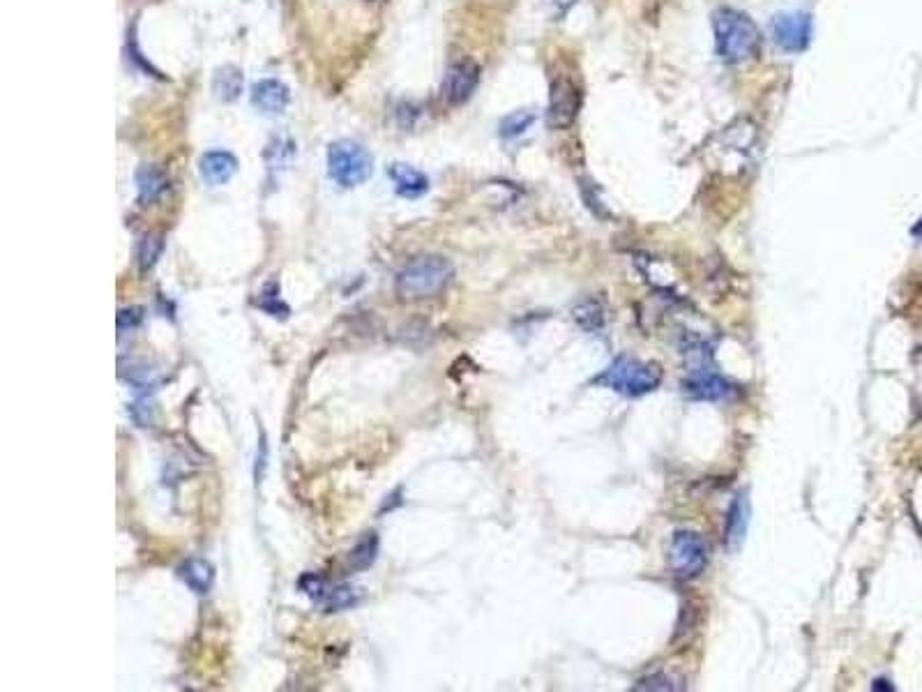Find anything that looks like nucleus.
<instances>
[{
    "label": "nucleus",
    "mask_w": 922,
    "mask_h": 692,
    "mask_svg": "<svg viewBox=\"0 0 922 692\" xmlns=\"http://www.w3.org/2000/svg\"><path fill=\"white\" fill-rule=\"evenodd\" d=\"M478 81H480V70H478V65L471 63V60H459V63H452L443 79V97L450 104L466 102L468 97L473 95V90L478 88Z\"/></svg>",
    "instance_id": "nucleus-8"
},
{
    "label": "nucleus",
    "mask_w": 922,
    "mask_h": 692,
    "mask_svg": "<svg viewBox=\"0 0 922 692\" xmlns=\"http://www.w3.org/2000/svg\"><path fill=\"white\" fill-rule=\"evenodd\" d=\"M164 250V238L160 233H153V236H146L141 240L139 245V266L141 270H150L160 259V254Z\"/></svg>",
    "instance_id": "nucleus-20"
},
{
    "label": "nucleus",
    "mask_w": 922,
    "mask_h": 692,
    "mask_svg": "<svg viewBox=\"0 0 922 692\" xmlns=\"http://www.w3.org/2000/svg\"><path fill=\"white\" fill-rule=\"evenodd\" d=\"M595 386L609 388L614 393H621L625 397H641L653 393V390L662 383V370L655 363H644V360L618 356L607 370H602L593 379Z\"/></svg>",
    "instance_id": "nucleus-3"
},
{
    "label": "nucleus",
    "mask_w": 922,
    "mask_h": 692,
    "mask_svg": "<svg viewBox=\"0 0 922 692\" xmlns=\"http://www.w3.org/2000/svg\"><path fill=\"white\" fill-rule=\"evenodd\" d=\"M390 178L395 183L399 197L418 199L429 190V180L422 171L408 167V164H392Z\"/></svg>",
    "instance_id": "nucleus-14"
},
{
    "label": "nucleus",
    "mask_w": 922,
    "mask_h": 692,
    "mask_svg": "<svg viewBox=\"0 0 922 692\" xmlns=\"http://www.w3.org/2000/svg\"><path fill=\"white\" fill-rule=\"evenodd\" d=\"M199 171L208 185H224L238 171V160L226 150H210L201 157Z\"/></svg>",
    "instance_id": "nucleus-11"
},
{
    "label": "nucleus",
    "mask_w": 922,
    "mask_h": 692,
    "mask_svg": "<svg viewBox=\"0 0 922 692\" xmlns=\"http://www.w3.org/2000/svg\"><path fill=\"white\" fill-rule=\"evenodd\" d=\"M259 307H261V310H266L268 314H272V317H277V312H282V317H286V314H289V307L279 303V287H277V282L266 284V289H263V293H261Z\"/></svg>",
    "instance_id": "nucleus-24"
},
{
    "label": "nucleus",
    "mask_w": 922,
    "mask_h": 692,
    "mask_svg": "<svg viewBox=\"0 0 922 692\" xmlns=\"http://www.w3.org/2000/svg\"><path fill=\"white\" fill-rule=\"evenodd\" d=\"M455 277V266L438 254L415 257L399 270L395 289L404 300L432 298L441 293Z\"/></svg>",
    "instance_id": "nucleus-2"
},
{
    "label": "nucleus",
    "mask_w": 922,
    "mask_h": 692,
    "mask_svg": "<svg viewBox=\"0 0 922 692\" xmlns=\"http://www.w3.org/2000/svg\"><path fill=\"white\" fill-rule=\"evenodd\" d=\"M178 577L183 579L187 589L203 596V593H208L210 589H213L215 568H213V563L206 559H187L185 563H180L178 566Z\"/></svg>",
    "instance_id": "nucleus-13"
},
{
    "label": "nucleus",
    "mask_w": 922,
    "mask_h": 692,
    "mask_svg": "<svg viewBox=\"0 0 922 692\" xmlns=\"http://www.w3.org/2000/svg\"><path fill=\"white\" fill-rule=\"evenodd\" d=\"M533 120L535 116L533 114H528V111H517V114H512L508 116L501 123V134L505 139H510V137H517V134L521 132H526L528 127L533 125Z\"/></svg>",
    "instance_id": "nucleus-22"
},
{
    "label": "nucleus",
    "mask_w": 922,
    "mask_h": 692,
    "mask_svg": "<svg viewBox=\"0 0 922 692\" xmlns=\"http://www.w3.org/2000/svg\"><path fill=\"white\" fill-rule=\"evenodd\" d=\"M298 586H300V591L305 593L307 598H312L316 605L321 603L323 596H326V591L330 589V586L326 584V579L319 577V575H314V573L302 575V577H300V582H298Z\"/></svg>",
    "instance_id": "nucleus-23"
},
{
    "label": "nucleus",
    "mask_w": 922,
    "mask_h": 692,
    "mask_svg": "<svg viewBox=\"0 0 922 692\" xmlns=\"http://www.w3.org/2000/svg\"><path fill=\"white\" fill-rule=\"evenodd\" d=\"M812 37V19L803 12L780 14L773 21V40L784 51H803Z\"/></svg>",
    "instance_id": "nucleus-7"
},
{
    "label": "nucleus",
    "mask_w": 922,
    "mask_h": 692,
    "mask_svg": "<svg viewBox=\"0 0 922 692\" xmlns=\"http://www.w3.org/2000/svg\"><path fill=\"white\" fill-rule=\"evenodd\" d=\"M379 545H381L379 533H376V531L362 533V538L353 545V549L349 552L351 570H358V573H360V570L372 568L376 563V559H379Z\"/></svg>",
    "instance_id": "nucleus-16"
},
{
    "label": "nucleus",
    "mask_w": 922,
    "mask_h": 692,
    "mask_svg": "<svg viewBox=\"0 0 922 692\" xmlns=\"http://www.w3.org/2000/svg\"><path fill=\"white\" fill-rule=\"evenodd\" d=\"M581 93L570 77H558L551 84L549 95V125L554 130H565L579 116Z\"/></svg>",
    "instance_id": "nucleus-6"
},
{
    "label": "nucleus",
    "mask_w": 922,
    "mask_h": 692,
    "mask_svg": "<svg viewBox=\"0 0 922 692\" xmlns=\"http://www.w3.org/2000/svg\"><path fill=\"white\" fill-rule=\"evenodd\" d=\"M683 393L690 400H704V402H715V400H727V397L733 393V386L722 379L720 374L713 372V367L708 370H697L687 374V379L683 381Z\"/></svg>",
    "instance_id": "nucleus-9"
},
{
    "label": "nucleus",
    "mask_w": 922,
    "mask_h": 692,
    "mask_svg": "<svg viewBox=\"0 0 922 692\" xmlns=\"http://www.w3.org/2000/svg\"><path fill=\"white\" fill-rule=\"evenodd\" d=\"M708 563V547L704 538L694 531H676L671 538V566L683 579H694L704 573Z\"/></svg>",
    "instance_id": "nucleus-5"
},
{
    "label": "nucleus",
    "mask_w": 922,
    "mask_h": 692,
    "mask_svg": "<svg viewBox=\"0 0 922 692\" xmlns=\"http://www.w3.org/2000/svg\"><path fill=\"white\" fill-rule=\"evenodd\" d=\"M747 522H750V503H747L745 494H736L729 506L727 522H724V543L729 549H736L743 543Z\"/></svg>",
    "instance_id": "nucleus-12"
},
{
    "label": "nucleus",
    "mask_w": 922,
    "mask_h": 692,
    "mask_svg": "<svg viewBox=\"0 0 922 692\" xmlns=\"http://www.w3.org/2000/svg\"><path fill=\"white\" fill-rule=\"evenodd\" d=\"M572 319L586 333H600L604 328V305L597 298H586L579 305H574Z\"/></svg>",
    "instance_id": "nucleus-17"
},
{
    "label": "nucleus",
    "mask_w": 922,
    "mask_h": 692,
    "mask_svg": "<svg viewBox=\"0 0 922 692\" xmlns=\"http://www.w3.org/2000/svg\"><path fill=\"white\" fill-rule=\"evenodd\" d=\"M252 104L266 116L284 114V109L289 107V88L275 79L259 81L252 88Z\"/></svg>",
    "instance_id": "nucleus-10"
},
{
    "label": "nucleus",
    "mask_w": 922,
    "mask_h": 692,
    "mask_svg": "<svg viewBox=\"0 0 922 692\" xmlns=\"http://www.w3.org/2000/svg\"><path fill=\"white\" fill-rule=\"evenodd\" d=\"M213 90L222 102L236 100V97L240 95V90H243V72L233 65L219 67L213 79Z\"/></svg>",
    "instance_id": "nucleus-18"
},
{
    "label": "nucleus",
    "mask_w": 922,
    "mask_h": 692,
    "mask_svg": "<svg viewBox=\"0 0 922 692\" xmlns=\"http://www.w3.org/2000/svg\"><path fill=\"white\" fill-rule=\"evenodd\" d=\"M136 185H139V201L143 206H148V203L162 197L166 187H169V180H166V173L162 169L153 167V164H146V167H141L139 173H136Z\"/></svg>",
    "instance_id": "nucleus-15"
},
{
    "label": "nucleus",
    "mask_w": 922,
    "mask_h": 692,
    "mask_svg": "<svg viewBox=\"0 0 922 692\" xmlns=\"http://www.w3.org/2000/svg\"><path fill=\"white\" fill-rule=\"evenodd\" d=\"M372 171V155L355 141H335L328 148V173L337 185L358 187L369 180Z\"/></svg>",
    "instance_id": "nucleus-4"
},
{
    "label": "nucleus",
    "mask_w": 922,
    "mask_h": 692,
    "mask_svg": "<svg viewBox=\"0 0 922 692\" xmlns=\"http://www.w3.org/2000/svg\"><path fill=\"white\" fill-rule=\"evenodd\" d=\"M632 690L634 692H639V690H664V692H669V690H683V686H680V681L674 679L671 674L657 672V674L646 676V679H639L632 686Z\"/></svg>",
    "instance_id": "nucleus-21"
},
{
    "label": "nucleus",
    "mask_w": 922,
    "mask_h": 692,
    "mask_svg": "<svg viewBox=\"0 0 922 692\" xmlns=\"http://www.w3.org/2000/svg\"><path fill=\"white\" fill-rule=\"evenodd\" d=\"M872 690H895V686H890V681L886 679H876L872 683Z\"/></svg>",
    "instance_id": "nucleus-27"
},
{
    "label": "nucleus",
    "mask_w": 922,
    "mask_h": 692,
    "mask_svg": "<svg viewBox=\"0 0 922 692\" xmlns=\"http://www.w3.org/2000/svg\"><path fill=\"white\" fill-rule=\"evenodd\" d=\"M360 603V591L353 589L349 584H339V586H330L326 591V596L321 600L323 612H344V609H351Z\"/></svg>",
    "instance_id": "nucleus-19"
},
{
    "label": "nucleus",
    "mask_w": 922,
    "mask_h": 692,
    "mask_svg": "<svg viewBox=\"0 0 922 692\" xmlns=\"http://www.w3.org/2000/svg\"><path fill=\"white\" fill-rule=\"evenodd\" d=\"M143 321V310L141 307H125V310L118 312V333H132V330L139 326Z\"/></svg>",
    "instance_id": "nucleus-25"
},
{
    "label": "nucleus",
    "mask_w": 922,
    "mask_h": 692,
    "mask_svg": "<svg viewBox=\"0 0 922 692\" xmlns=\"http://www.w3.org/2000/svg\"><path fill=\"white\" fill-rule=\"evenodd\" d=\"M713 30L717 54L727 63H745L759 54L761 33L747 14L731 7L717 10L713 14Z\"/></svg>",
    "instance_id": "nucleus-1"
},
{
    "label": "nucleus",
    "mask_w": 922,
    "mask_h": 692,
    "mask_svg": "<svg viewBox=\"0 0 922 692\" xmlns=\"http://www.w3.org/2000/svg\"><path fill=\"white\" fill-rule=\"evenodd\" d=\"M549 3L556 7V12H558V14H563V12L568 10V7L574 3V0H549Z\"/></svg>",
    "instance_id": "nucleus-26"
}]
</instances>
